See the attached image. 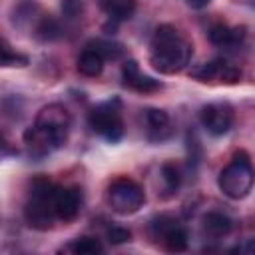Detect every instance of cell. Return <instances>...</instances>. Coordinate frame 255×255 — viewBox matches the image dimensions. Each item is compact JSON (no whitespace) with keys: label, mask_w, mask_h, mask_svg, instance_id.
I'll return each mask as SVG.
<instances>
[{"label":"cell","mask_w":255,"mask_h":255,"mask_svg":"<svg viewBox=\"0 0 255 255\" xmlns=\"http://www.w3.org/2000/svg\"><path fill=\"white\" fill-rule=\"evenodd\" d=\"M66 249L76 253V255H98V253H104V245L96 237H78Z\"/></svg>","instance_id":"18"},{"label":"cell","mask_w":255,"mask_h":255,"mask_svg":"<svg viewBox=\"0 0 255 255\" xmlns=\"http://www.w3.org/2000/svg\"><path fill=\"white\" fill-rule=\"evenodd\" d=\"M62 14L66 20H78L84 14L82 0H62Z\"/></svg>","instance_id":"24"},{"label":"cell","mask_w":255,"mask_h":255,"mask_svg":"<svg viewBox=\"0 0 255 255\" xmlns=\"http://www.w3.org/2000/svg\"><path fill=\"white\" fill-rule=\"evenodd\" d=\"M241 251H245V253H251V255H255V237L247 239V241H245V245L241 247Z\"/></svg>","instance_id":"26"},{"label":"cell","mask_w":255,"mask_h":255,"mask_svg":"<svg viewBox=\"0 0 255 255\" xmlns=\"http://www.w3.org/2000/svg\"><path fill=\"white\" fill-rule=\"evenodd\" d=\"M108 203L118 215H133L145 203V191L129 177H118L108 187Z\"/></svg>","instance_id":"5"},{"label":"cell","mask_w":255,"mask_h":255,"mask_svg":"<svg viewBox=\"0 0 255 255\" xmlns=\"http://www.w3.org/2000/svg\"><path fill=\"white\" fill-rule=\"evenodd\" d=\"M104 62L106 60H104L102 54H98L94 48L86 46V50L80 54V58L76 62V68L86 78H98L102 74V70H104Z\"/></svg>","instance_id":"16"},{"label":"cell","mask_w":255,"mask_h":255,"mask_svg":"<svg viewBox=\"0 0 255 255\" xmlns=\"http://www.w3.org/2000/svg\"><path fill=\"white\" fill-rule=\"evenodd\" d=\"M54 191L56 185L46 177H36L30 183V193L24 205V221L36 231L52 229L56 217L54 211Z\"/></svg>","instance_id":"2"},{"label":"cell","mask_w":255,"mask_h":255,"mask_svg":"<svg viewBox=\"0 0 255 255\" xmlns=\"http://www.w3.org/2000/svg\"><path fill=\"white\" fill-rule=\"evenodd\" d=\"M185 2H187L189 8H193V10H201V8H205L211 0H185Z\"/></svg>","instance_id":"25"},{"label":"cell","mask_w":255,"mask_h":255,"mask_svg":"<svg viewBox=\"0 0 255 255\" xmlns=\"http://www.w3.org/2000/svg\"><path fill=\"white\" fill-rule=\"evenodd\" d=\"M88 46L94 48L98 54H102L104 60H118V58L124 56V46L120 42H114V40L98 38V40H92Z\"/></svg>","instance_id":"19"},{"label":"cell","mask_w":255,"mask_h":255,"mask_svg":"<svg viewBox=\"0 0 255 255\" xmlns=\"http://www.w3.org/2000/svg\"><path fill=\"white\" fill-rule=\"evenodd\" d=\"M122 80H124V86L139 92V94H149V92H155L161 88V84L145 74H141L139 70V64L135 60H126L124 66H122Z\"/></svg>","instance_id":"11"},{"label":"cell","mask_w":255,"mask_h":255,"mask_svg":"<svg viewBox=\"0 0 255 255\" xmlns=\"http://www.w3.org/2000/svg\"><path fill=\"white\" fill-rule=\"evenodd\" d=\"M149 235L163 245V249L171 253H181L187 249L189 235L187 229L169 215H157L149 221Z\"/></svg>","instance_id":"6"},{"label":"cell","mask_w":255,"mask_h":255,"mask_svg":"<svg viewBox=\"0 0 255 255\" xmlns=\"http://www.w3.org/2000/svg\"><path fill=\"white\" fill-rule=\"evenodd\" d=\"M201 229L207 237H213V239H221L225 235L231 233L233 229V219L221 211H207L201 219Z\"/></svg>","instance_id":"15"},{"label":"cell","mask_w":255,"mask_h":255,"mask_svg":"<svg viewBox=\"0 0 255 255\" xmlns=\"http://www.w3.org/2000/svg\"><path fill=\"white\" fill-rule=\"evenodd\" d=\"M84 197L80 187H56L54 191V211L56 217L64 223L74 221L82 209Z\"/></svg>","instance_id":"10"},{"label":"cell","mask_w":255,"mask_h":255,"mask_svg":"<svg viewBox=\"0 0 255 255\" xmlns=\"http://www.w3.org/2000/svg\"><path fill=\"white\" fill-rule=\"evenodd\" d=\"M233 120H235V114H233L231 104L227 102H211L203 106L199 112V122L203 129L215 137L225 135L233 126Z\"/></svg>","instance_id":"9"},{"label":"cell","mask_w":255,"mask_h":255,"mask_svg":"<svg viewBox=\"0 0 255 255\" xmlns=\"http://www.w3.org/2000/svg\"><path fill=\"white\" fill-rule=\"evenodd\" d=\"M36 36L44 42H50V40H56L60 38V24L50 18V16H44L38 24H36Z\"/></svg>","instance_id":"20"},{"label":"cell","mask_w":255,"mask_h":255,"mask_svg":"<svg viewBox=\"0 0 255 255\" xmlns=\"http://www.w3.org/2000/svg\"><path fill=\"white\" fill-rule=\"evenodd\" d=\"M88 124L90 128L108 139L110 143H116L124 135V122H122V104L118 98H112L108 102L98 104L90 114H88Z\"/></svg>","instance_id":"4"},{"label":"cell","mask_w":255,"mask_h":255,"mask_svg":"<svg viewBox=\"0 0 255 255\" xmlns=\"http://www.w3.org/2000/svg\"><path fill=\"white\" fill-rule=\"evenodd\" d=\"M209 40H211V44H215L219 48L231 50V48L241 46V42L245 40V28L243 26L231 28L227 24H215L209 30Z\"/></svg>","instance_id":"14"},{"label":"cell","mask_w":255,"mask_h":255,"mask_svg":"<svg viewBox=\"0 0 255 255\" xmlns=\"http://www.w3.org/2000/svg\"><path fill=\"white\" fill-rule=\"evenodd\" d=\"M189 76L197 82L209 84H237L241 80V68L227 62L225 58H215L203 64H197L189 70Z\"/></svg>","instance_id":"7"},{"label":"cell","mask_w":255,"mask_h":255,"mask_svg":"<svg viewBox=\"0 0 255 255\" xmlns=\"http://www.w3.org/2000/svg\"><path fill=\"white\" fill-rule=\"evenodd\" d=\"M66 139H68L66 133L48 129L38 124H34L32 128H28L24 131V143H26L30 155H34V157H44V155L56 151L58 147H62L66 143Z\"/></svg>","instance_id":"8"},{"label":"cell","mask_w":255,"mask_h":255,"mask_svg":"<svg viewBox=\"0 0 255 255\" xmlns=\"http://www.w3.org/2000/svg\"><path fill=\"white\" fill-rule=\"evenodd\" d=\"M193 54L191 42L171 24H161L155 28L149 42V64L159 74L171 76L181 72Z\"/></svg>","instance_id":"1"},{"label":"cell","mask_w":255,"mask_h":255,"mask_svg":"<svg viewBox=\"0 0 255 255\" xmlns=\"http://www.w3.org/2000/svg\"><path fill=\"white\" fill-rule=\"evenodd\" d=\"M100 6L114 24L129 20L135 12V0H100Z\"/></svg>","instance_id":"17"},{"label":"cell","mask_w":255,"mask_h":255,"mask_svg":"<svg viewBox=\"0 0 255 255\" xmlns=\"http://www.w3.org/2000/svg\"><path fill=\"white\" fill-rule=\"evenodd\" d=\"M253 183H255V169L245 151H237L229 159V163L219 171L217 177V185L221 193L235 201L247 197Z\"/></svg>","instance_id":"3"},{"label":"cell","mask_w":255,"mask_h":255,"mask_svg":"<svg viewBox=\"0 0 255 255\" xmlns=\"http://www.w3.org/2000/svg\"><path fill=\"white\" fill-rule=\"evenodd\" d=\"M34 124L44 126V128H48V129H54V131H60V133H66V135H68L72 120H70L68 110H66L62 104H48V106H44V108L38 112Z\"/></svg>","instance_id":"13"},{"label":"cell","mask_w":255,"mask_h":255,"mask_svg":"<svg viewBox=\"0 0 255 255\" xmlns=\"http://www.w3.org/2000/svg\"><path fill=\"white\" fill-rule=\"evenodd\" d=\"M143 122H145V131L149 141L161 143L171 135V120L167 112L157 108H147L143 112Z\"/></svg>","instance_id":"12"},{"label":"cell","mask_w":255,"mask_h":255,"mask_svg":"<svg viewBox=\"0 0 255 255\" xmlns=\"http://www.w3.org/2000/svg\"><path fill=\"white\" fill-rule=\"evenodd\" d=\"M2 66H18V68H24L28 66V56L20 54V52H14L8 42L4 40L2 42Z\"/></svg>","instance_id":"22"},{"label":"cell","mask_w":255,"mask_h":255,"mask_svg":"<svg viewBox=\"0 0 255 255\" xmlns=\"http://www.w3.org/2000/svg\"><path fill=\"white\" fill-rule=\"evenodd\" d=\"M106 235H108V241L114 243V245H122V243H128V241L131 239V231L126 229V227H122V225H112V227H108Z\"/></svg>","instance_id":"23"},{"label":"cell","mask_w":255,"mask_h":255,"mask_svg":"<svg viewBox=\"0 0 255 255\" xmlns=\"http://www.w3.org/2000/svg\"><path fill=\"white\" fill-rule=\"evenodd\" d=\"M161 179L165 183V189L175 193L181 185V173H179V167L175 163H163L161 165Z\"/></svg>","instance_id":"21"}]
</instances>
